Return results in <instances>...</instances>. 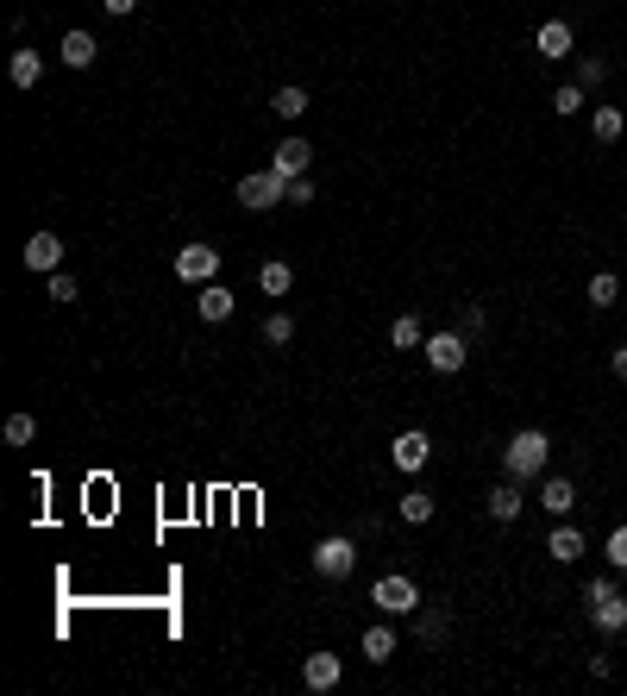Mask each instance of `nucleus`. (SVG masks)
I'll use <instances>...</instances> for the list:
<instances>
[{"instance_id":"nucleus-4","label":"nucleus","mask_w":627,"mask_h":696,"mask_svg":"<svg viewBox=\"0 0 627 696\" xmlns=\"http://www.w3.org/2000/svg\"><path fill=\"white\" fill-rule=\"evenodd\" d=\"M370 602H377L383 615H414V609H421V590H414V577L389 571V577H377V584H370Z\"/></svg>"},{"instance_id":"nucleus-11","label":"nucleus","mask_w":627,"mask_h":696,"mask_svg":"<svg viewBox=\"0 0 627 696\" xmlns=\"http://www.w3.org/2000/svg\"><path fill=\"white\" fill-rule=\"evenodd\" d=\"M232 301H239V295H232V289L220 283V276H214V283H201L195 308H201V320H207V327H220V320H232Z\"/></svg>"},{"instance_id":"nucleus-32","label":"nucleus","mask_w":627,"mask_h":696,"mask_svg":"<svg viewBox=\"0 0 627 696\" xmlns=\"http://www.w3.org/2000/svg\"><path fill=\"white\" fill-rule=\"evenodd\" d=\"M414 628H421L427 640H439V634H446V609H427L421 621H414Z\"/></svg>"},{"instance_id":"nucleus-34","label":"nucleus","mask_w":627,"mask_h":696,"mask_svg":"<svg viewBox=\"0 0 627 696\" xmlns=\"http://www.w3.org/2000/svg\"><path fill=\"white\" fill-rule=\"evenodd\" d=\"M51 301H76V276H63V270H51Z\"/></svg>"},{"instance_id":"nucleus-36","label":"nucleus","mask_w":627,"mask_h":696,"mask_svg":"<svg viewBox=\"0 0 627 696\" xmlns=\"http://www.w3.org/2000/svg\"><path fill=\"white\" fill-rule=\"evenodd\" d=\"M609 370H615V383H627V345H615V352H609Z\"/></svg>"},{"instance_id":"nucleus-27","label":"nucleus","mask_w":627,"mask_h":696,"mask_svg":"<svg viewBox=\"0 0 627 696\" xmlns=\"http://www.w3.org/2000/svg\"><path fill=\"white\" fill-rule=\"evenodd\" d=\"M584 107V82H565V88H552V113H577Z\"/></svg>"},{"instance_id":"nucleus-13","label":"nucleus","mask_w":627,"mask_h":696,"mask_svg":"<svg viewBox=\"0 0 627 696\" xmlns=\"http://www.w3.org/2000/svg\"><path fill=\"white\" fill-rule=\"evenodd\" d=\"M540 508L565 521L571 508H577V483H571V477H546V483H540Z\"/></svg>"},{"instance_id":"nucleus-20","label":"nucleus","mask_w":627,"mask_h":696,"mask_svg":"<svg viewBox=\"0 0 627 696\" xmlns=\"http://www.w3.org/2000/svg\"><path fill=\"white\" fill-rule=\"evenodd\" d=\"M289 283H295V270H289L283 258H270V264L258 270V289H264L270 301H276V295H289Z\"/></svg>"},{"instance_id":"nucleus-5","label":"nucleus","mask_w":627,"mask_h":696,"mask_svg":"<svg viewBox=\"0 0 627 696\" xmlns=\"http://www.w3.org/2000/svg\"><path fill=\"white\" fill-rule=\"evenodd\" d=\"M421 352H427V364L439 370V377H452V370H464V358H471V339L464 333H433Z\"/></svg>"},{"instance_id":"nucleus-33","label":"nucleus","mask_w":627,"mask_h":696,"mask_svg":"<svg viewBox=\"0 0 627 696\" xmlns=\"http://www.w3.org/2000/svg\"><path fill=\"white\" fill-rule=\"evenodd\" d=\"M314 201V182L308 176H289V207H308Z\"/></svg>"},{"instance_id":"nucleus-35","label":"nucleus","mask_w":627,"mask_h":696,"mask_svg":"<svg viewBox=\"0 0 627 696\" xmlns=\"http://www.w3.org/2000/svg\"><path fill=\"white\" fill-rule=\"evenodd\" d=\"M615 590V577L609 571H602V577H590V584H584V602H596V596H609Z\"/></svg>"},{"instance_id":"nucleus-7","label":"nucleus","mask_w":627,"mask_h":696,"mask_svg":"<svg viewBox=\"0 0 627 696\" xmlns=\"http://www.w3.org/2000/svg\"><path fill=\"white\" fill-rule=\"evenodd\" d=\"M427 458H433V439L421 427L396 433V446H389V464H396V471H427Z\"/></svg>"},{"instance_id":"nucleus-24","label":"nucleus","mask_w":627,"mask_h":696,"mask_svg":"<svg viewBox=\"0 0 627 696\" xmlns=\"http://www.w3.org/2000/svg\"><path fill=\"white\" fill-rule=\"evenodd\" d=\"M615 295H621V276H615V270H596V276H590V308H609Z\"/></svg>"},{"instance_id":"nucleus-37","label":"nucleus","mask_w":627,"mask_h":696,"mask_svg":"<svg viewBox=\"0 0 627 696\" xmlns=\"http://www.w3.org/2000/svg\"><path fill=\"white\" fill-rule=\"evenodd\" d=\"M101 7H107L113 19H126V13H138V0H101Z\"/></svg>"},{"instance_id":"nucleus-18","label":"nucleus","mask_w":627,"mask_h":696,"mask_svg":"<svg viewBox=\"0 0 627 696\" xmlns=\"http://www.w3.org/2000/svg\"><path fill=\"white\" fill-rule=\"evenodd\" d=\"M590 132H596V145H615V138L627 132L621 107H590Z\"/></svg>"},{"instance_id":"nucleus-14","label":"nucleus","mask_w":627,"mask_h":696,"mask_svg":"<svg viewBox=\"0 0 627 696\" xmlns=\"http://www.w3.org/2000/svg\"><path fill=\"white\" fill-rule=\"evenodd\" d=\"M521 508H527V496H521V483H515V477L490 490V521H521Z\"/></svg>"},{"instance_id":"nucleus-1","label":"nucleus","mask_w":627,"mask_h":696,"mask_svg":"<svg viewBox=\"0 0 627 696\" xmlns=\"http://www.w3.org/2000/svg\"><path fill=\"white\" fill-rule=\"evenodd\" d=\"M546 458H552V439L540 427H521L515 439H508V452H502V471L515 477V483H533L546 471Z\"/></svg>"},{"instance_id":"nucleus-23","label":"nucleus","mask_w":627,"mask_h":696,"mask_svg":"<svg viewBox=\"0 0 627 696\" xmlns=\"http://www.w3.org/2000/svg\"><path fill=\"white\" fill-rule=\"evenodd\" d=\"M389 345H402V352H414V345H427L421 320H414V314H396V327H389Z\"/></svg>"},{"instance_id":"nucleus-15","label":"nucleus","mask_w":627,"mask_h":696,"mask_svg":"<svg viewBox=\"0 0 627 696\" xmlns=\"http://www.w3.org/2000/svg\"><path fill=\"white\" fill-rule=\"evenodd\" d=\"M533 44H540V57H546V63H559V57H571V26H565V19H546Z\"/></svg>"},{"instance_id":"nucleus-21","label":"nucleus","mask_w":627,"mask_h":696,"mask_svg":"<svg viewBox=\"0 0 627 696\" xmlns=\"http://www.w3.org/2000/svg\"><path fill=\"white\" fill-rule=\"evenodd\" d=\"M396 508H402V521H408V527H427V521H433V496H427V490H408Z\"/></svg>"},{"instance_id":"nucleus-29","label":"nucleus","mask_w":627,"mask_h":696,"mask_svg":"<svg viewBox=\"0 0 627 696\" xmlns=\"http://www.w3.org/2000/svg\"><path fill=\"white\" fill-rule=\"evenodd\" d=\"M602 552H609V571H627V521L609 533V546H602Z\"/></svg>"},{"instance_id":"nucleus-16","label":"nucleus","mask_w":627,"mask_h":696,"mask_svg":"<svg viewBox=\"0 0 627 696\" xmlns=\"http://www.w3.org/2000/svg\"><path fill=\"white\" fill-rule=\"evenodd\" d=\"M7 76H13V88H38L44 82V57L38 51H13L7 57Z\"/></svg>"},{"instance_id":"nucleus-28","label":"nucleus","mask_w":627,"mask_h":696,"mask_svg":"<svg viewBox=\"0 0 627 696\" xmlns=\"http://www.w3.org/2000/svg\"><path fill=\"white\" fill-rule=\"evenodd\" d=\"M458 333H464V339H477V333H490V314H483V308H477V301H471V308H464V314H458Z\"/></svg>"},{"instance_id":"nucleus-22","label":"nucleus","mask_w":627,"mask_h":696,"mask_svg":"<svg viewBox=\"0 0 627 696\" xmlns=\"http://www.w3.org/2000/svg\"><path fill=\"white\" fill-rule=\"evenodd\" d=\"M270 107L283 113V120H301V113H308L314 101H308V88H295V82H289V88H276V101H270Z\"/></svg>"},{"instance_id":"nucleus-3","label":"nucleus","mask_w":627,"mask_h":696,"mask_svg":"<svg viewBox=\"0 0 627 696\" xmlns=\"http://www.w3.org/2000/svg\"><path fill=\"white\" fill-rule=\"evenodd\" d=\"M358 571V546L345 540V533H333V540L314 546V577H327V584H345V577Z\"/></svg>"},{"instance_id":"nucleus-2","label":"nucleus","mask_w":627,"mask_h":696,"mask_svg":"<svg viewBox=\"0 0 627 696\" xmlns=\"http://www.w3.org/2000/svg\"><path fill=\"white\" fill-rule=\"evenodd\" d=\"M283 201H289V182L276 176V170L239 176V207H251V214H270V207H283Z\"/></svg>"},{"instance_id":"nucleus-12","label":"nucleus","mask_w":627,"mask_h":696,"mask_svg":"<svg viewBox=\"0 0 627 696\" xmlns=\"http://www.w3.org/2000/svg\"><path fill=\"white\" fill-rule=\"evenodd\" d=\"M590 621H596V634H627V596H621V590L596 596V602H590Z\"/></svg>"},{"instance_id":"nucleus-26","label":"nucleus","mask_w":627,"mask_h":696,"mask_svg":"<svg viewBox=\"0 0 627 696\" xmlns=\"http://www.w3.org/2000/svg\"><path fill=\"white\" fill-rule=\"evenodd\" d=\"M264 339H270V345H289V339H295V314H283V308H276V314L264 320Z\"/></svg>"},{"instance_id":"nucleus-10","label":"nucleus","mask_w":627,"mask_h":696,"mask_svg":"<svg viewBox=\"0 0 627 696\" xmlns=\"http://www.w3.org/2000/svg\"><path fill=\"white\" fill-rule=\"evenodd\" d=\"M19 258H26V270H44V276H51V270L63 264V239H57V232H32Z\"/></svg>"},{"instance_id":"nucleus-30","label":"nucleus","mask_w":627,"mask_h":696,"mask_svg":"<svg viewBox=\"0 0 627 696\" xmlns=\"http://www.w3.org/2000/svg\"><path fill=\"white\" fill-rule=\"evenodd\" d=\"M577 82H584V88H602V82H609V63H602V57H584V63H577Z\"/></svg>"},{"instance_id":"nucleus-9","label":"nucleus","mask_w":627,"mask_h":696,"mask_svg":"<svg viewBox=\"0 0 627 696\" xmlns=\"http://www.w3.org/2000/svg\"><path fill=\"white\" fill-rule=\"evenodd\" d=\"M308 164H314V145H308V138H283V145H276V157H270V170L276 176H308Z\"/></svg>"},{"instance_id":"nucleus-25","label":"nucleus","mask_w":627,"mask_h":696,"mask_svg":"<svg viewBox=\"0 0 627 696\" xmlns=\"http://www.w3.org/2000/svg\"><path fill=\"white\" fill-rule=\"evenodd\" d=\"M389 653H396V634H389V628H370L364 634V659L370 665H389Z\"/></svg>"},{"instance_id":"nucleus-17","label":"nucleus","mask_w":627,"mask_h":696,"mask_svg":"<svg viewBox=\"0 0 627 696\" xmlns=\"http://www.w3.org/2000/svg\"><path fill=\"white\" fill-rule=\"evenodd\" d=\"M57 51H63V63H69V69H88V63H95V51H101V44L88 38V32H63V44H57Z\"/></svg>"},{"instance_id":"nucleus-6","label":"nucleus","mask_w":627,"mask_h":696,"mask_svg":"<svg viewBox=\"0 0 627 696\" xmlns=\"http://www.w3.org/2000/svg\"><path fill=\"white\" fill-rule=\"evenodd\" d=\"M176 276H182V283H214V276H220V251L214 245H182L176 251Z\"/></svg>"},{"instance_id":"nucleus-31","label":"nucleus","mask_w":627,"mask_h":696,"mask_svg":"<svg viewBox=\"0 0 627 696\" xmlns=\"http://www.w3.org/2000/svg\"><path fill=\"white\" fill-rule=\"evenodd\" d=\"M7 439H13V446H32V439H38V421H32V414H13V421H7Z\"/></svg>"},{"instance_id":"nucleus-8","label":"nucleus","mask_w":627,"mask_h":696,"mask_svg":"<svg viewBox=\"0 0 627 696\" xmlns=\"http://www.w3.org/2000/svg\"><path fill=\"white\" fill-rule=\"evenodd\" d=\"M339 678H345L339 653H308V659H301V684H308V690H339Z\"/></svg>"},{"instance_id":"nucleus-19","label":"nucleus","mask_w":627,"mask_h":696,"mask_svg":"<svg viewBox=\"0 0 627 696\" xmlns=\"http://www.w3.org/2000/svg\"><path fill=\"white\" fill-rule=\"evenodd\" d=\"M546 552H552L559 565H577V559H584V533H577V527H559V533L546 540Z\"/></svg>"}]
</instances>
